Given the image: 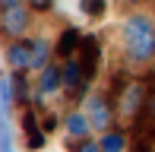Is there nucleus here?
<instances>
[{"label":"nucleus","instance_id":"obj_1","mask_svg":"<svg viewBox=\"0 0 155 152\" xmlns=\"http://www.w3.org/2000/svg\"><path fill=\"white\" fill-rule=\"evenodd\" d=\"M124 41L133 60H149L155 54V25L149 22V16H130L124 22Z\"/></svg>","mask_w":155,"mask_h":152},{"label":"nucleus","instance_id":"obj_2","mask_svg":"<svg viewBox=\"0 0 155 152\" xmlns=\"http://www.w3.org/2000/svg\"><path fill=\"white\" fill-rule=\"evenodd\" d=\"M6 64H10L13 70L32 67V41H13V45L6 48Z\"/></svg>","mask_w":155,"mask_h":152},{"label":"nucleus","instance_id":"obj_3","mask_svg":"<svg viewBox=\"0 0 155 152\" xmlns=\"http://www.w3.org/2000/svg\"><path fill=\"white\" fill-rule=\"evenodd\" d=\"M25 25H29V13H25L22 3L10 6V10H3V29L10 32V35H22Z\"/></svg>","mask_w":155,"mask_h":152},{"label":"nucleus","instance_id":"obj_4","mask_svg":"<svg viewBox=\"0 0 155 152\" xmlns=\"http://www.w3.org/2000/svg\"><path fill=\"white\" fill-rule=\"evenodd\" d=\"M22 130H25V140H29V149L45 146V127H38L35 111H22Z\"/></svg>","mask_w":155,"mask_h":152},{"label":"nucleus","instance_id":"obj_5","mask_svg":"<svg viewBox=\"0 0 155 152\" xmlns=\"http://www.w3.org/2000/svg\"><path fill=\"white\" fill-rule=\"evenodd\" d=\"M60 86H63V70H60V67H54V64H48L45 70H41L38 92H41V95H51V92H57Z\"/></svg>","mask_w":155,"mask_h":152},{"label":"nucleus","instance_id":"obj_6","mask_svg":"<svg viewBox=\"0 0 155 152\" xmlns=\"http://www.w3.org/2000/svg\"><path fill=\"white\" fill-rule=\"evenodd\" d=\"M79 51H82V57H79V64H82V70H86V76L92 79L95 76V60H98V38H82V45H79Z\"/></svg>","mask_w":155,"mask_h":152},{"label":"nucleus","instance_id":"obj_7","mask_svg":"<svg viewBox=\"0 0 155 152\" xmlns=\"http://www.w3.org/2000/svg\"><path fill=\"white\" fill-rule=\"evenodd\" d=\"M89 121H92V127L98 130H104L108 127V121H111V108H108V98H92L89 101Z\"/></svg>","mask_w":155,"mask_h":152},{"label":"nucleus","instance_id":"obj_8","mask_svg":"<svg viewBox=\"0 0 155 152\" xmlns=\"http://www.w3.org/2000/svg\"><path fill=\"white\" fill-rule=\"evenodd\" d=\"M79 45H82L79 29H63V35L57 41V54H60V57H73V54L79 51Z\"/></svg>","mask_w":155,"mask_h":152},{"label":"nucleus","instance_id":"obj_9","mask_svg":"<svg viewBox=\"0 0 155 152\" xmlns=\"http://www.w3.org/2000/svg\"><path fill=\"white\" fill-rule=\"evenodd\" d=\"M63 124H67V133H70V136H76V140H86V133H89V124H92V121H89L86 114L73 111V114H67V121H63Z\"/></svg>","mask_w":155,"mask_h":152},{"label":"nucleus","instance_id":"obj_10","mask_svg":"<svg viewBox=\"0 0 155 152\" xmlns=\"http://www.w3.org/2000/svg\"><path fill=\"white\" fill-rule=\"evenodd\" d=\"M48 64V41L32 38V70H45Z\"/></svg>","mask_w":155,"mask_h":152},{"label":"nucleus","instance_id":"obj_11","mask_svg":"<svg viewBox=\"0 0 155 152\" xmlns=\"http://www.w3.org/2000/svg\"><path fill=\"white\" fill-rule=\"evenodd\" d=\"M124 146H127L124 133H104L101 136V149L104 152H124Z\"/></svg>","mask_w":155,"mask_h":152},{"label":"nucleus","instance_id":"obj_12","mask_svg":"<svg viewBox=\"0 0 155 152\" xmlns=\"http://www.w3.org/2000/svg\"><path fill=\"white\" fill-rule=\"evenodd\" d=\"M104 10H108V0H82V13L92 19H101Z\"/></svg>","mask_w":155,"mask_h":152},{"label":"nucleus","instance_id":"obj_13","mask_svg":"<svg viewBox=\"0 0 155 152\" xmlns=\"http://www.w3.org/2000/svg\"><path fill=\"white\" fill-rule=\"evenodd\" d=\"M13 89H16V98L19 101H25V98H29V82H25V76L22 73H13Z\"/></svg>","mask_w":155,"mask_h":152},{"label":"nucleus","instance_id":"obj_14","mask_svg":"<svg viewBox=\"0 0 155 152\" xmlns=\"http://www.w3.org/2000/svg\"><path fill=\"white\" fill-rule=\"evenodd\" d=\"M76 152H104V149H101V140H82Z\"/></svg>","mask_w":155,"mask_h":152},{"label":"nucleus","instance_id":"obj_15","mask_svg":"<svg viewBox=\"0 0 155 152\" xmlns=\"http://www.w3.org/2000/svg\"><path fill=\"white\" fill-rule=\"evenodd\" d=\"M41 127H45V133H51V130L57 127V114H51V111L41 114Z\"/></svg>","mask_w":155,"mask_h":152},{"label":"nucleus","instance_id":"obj_16","mask_svg":"<svg viewBox=\"0 0 155 152\" xmlns=\"http://www.w3.org/2000/svg\"><path fill=\"white\" fill-rule=\"evenodd\" d=\"M51 3H54V0H29V6H32L35 13H48V10H51Z\"/></svg>","mask_w":155,"mask_h":152},{"label":"nucleus","instance_id":"obj_17","mask_svg":"<svg viewBox=\"0 0 155 152\" xmlns=\"http://www.w3.org/2000/svg\"><path fill=\"white\" fill-rule=\"evenodd\" d=\"M16 3H22V0H0V13L10 10V6H16Z\"/></svg>","mask_w":155,"mask_h":152},{"label":"nucleus","instance_id":"obj_18","mask_svg":"<svg viewBox=\"0 0 155 152\" xmlns=\"http://www.w3.org/2000/svg\"><path fill=\"white\" fill-rule=\"evenodd\" d=\"M133 152H152V149H149V143H136V146H133Z\"/></svg>","mask_w":155,"mask_h":152},{"label":"nucleus","instance_id":"obj_19","mask_svg":"<svg viewBox=\"0 0 155 152\" xmlns=\"http://www.w3.org/2000/svg\"><path fill=\"white\" fill-rule=\"evenodd\" d=\"M127 3H133V0H127Z\"/></svg>","mask_w":155,"mask_h":152},{"label":"nucleus","instance_id":"obj_20","mask_svg":"<svg viewBox=\"0 0 155 152\" xmlns=\"http://www.w3.org/2000/svg\"><path fill=\"white\" fill-rule=\"evenodd\" d=\"M152 136H155V130H152Z\"/></svg>","mask_w":155,"mask_h":152}]
</instances>
